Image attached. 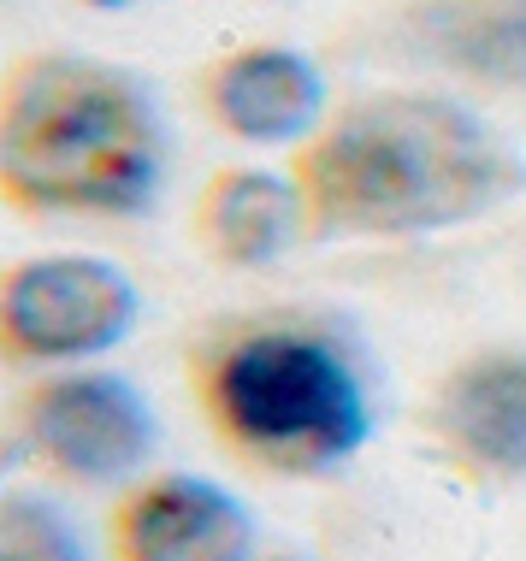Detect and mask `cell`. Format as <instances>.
<instances>
[{
    "label": "cell",
    "mask_w": 526,
    "mask_h": 561,
    "mask_svg": "<svg viewBox=\"0 0 526 561\" xmlns=\"http://www.w3.org/2000/svg\"><path fill=\"white\" fill-rule=\"evenodd\" d=\"M0 561H89V543L59 503L36 491L0 496Z\"/></svg>",
    "instance_id": "obj_11"
},
{
    "label": "cell",
    "mask_w": 526,
    "mask_h": 561,
    "mask_svg": "<svg viewBox=\"0 0 526 561\" xmlns=\"http://www.w3.org/2000/svg\"><path fill=\"white\" fill-rule=\"evenodd\" d=\"M195 397L237 461L320 479L373 437V378L343 331L302 313H254L195 348Z\"/></svg>",
    "instance_id": "obj_3"
},
{
    "label": "cell",
    "mask_w": 526,
    "mask_h": 561,
    "mask_svg": "<svg viewBox=\"0 0 526 561\" xmlns=\"http://www.w3.org/2000/svg\"><path fill=\"white\" fill-rule=\"evenodd\" d=\"M266 561H302V556H266Z\"/></svg>",
    "instance_id": "obj_13"
},
{
    "label": "cell",
    "mask_w": 526,
    "mask_h": 561,
    "mask_svg": "<svg viewBox=\"0 0 526 561\" xmlns=\"http://www.w3.org/2000/svg\"><path fill=\"white\" fill-rule=\"evenodd\" d=\"M142 296L101 254H30L0 278V348L12 367H89L130 337Z\"/></svg>",
    "instance_id": "obj_4"
},
{
    "label": "cell",
    "mask_w": 526,
    "mask_h": 561,
    "mask_svg": "<svg viewBox=\"0 0 526 561\" xmlns=\"http://www.w3.org/2000/svg\"><path fill=\"white\" fill-rule=\"evenodd\" d=\"M290 178L320 237H432L515 202L526 165L473 101L379 89L325 118Z\"/></svg>",
    "instance_id": "obj_1"
},
{
    "label": "cell",
    "mask_w": 526,
    "mask_h": 561,
    "mask_svg": "<svg viewBox=\"0 0 526 561\" xmlns=\"http://www.w3.org/2000/svg\"><path fill=\"white\" fill-rule=\"evenodd\" d=\"M89 7H125V0H89Z\"/></svg>",
    "instance_id": "obj_12"
},
{
    "label": "cell",
    "mask_w": 526,
    "mask_h": 561,
    "mask_svg": "<svg viewBox=\"0 0 526 561\" xmlns=\"http://www.w3.org/2000/svg\"><path fill=\"white\" fill-rule=\"evenodd\" d=\"M190 231L207 261L231 272H261L308 237V207L290 172L266 165H219L190 207Z\"/></svg>",
    "instance_id": "obj_9"
},
{
    "label": "cell",
    "mask_w": 526,
    "mask_h": 561,
    "mask_svg": "<svg viewBox=\"0 0 526 561\" xmlns=\"http://www.w3.org/2000/svg\"><path fill=\"white\" fill-rule=\"evenodd\" d=\"M195 89H202L207 118L249 148H302L332 118L320 66L284 42H249V48L207 59Z\"/></svg>",
    "instance_id": "obj_6"
},
{
    "label": "cell",
    "mask_w": 526,
    "mask_h": 561,
    "mask_svg": "<svg viewBox=\"0 0 526 561\" xmlns=\"http://www.w3.org/2000/svg\"><path fill=\"white\" fill-rule=\"evenodd\" d=\"M167 178V125L130 71L30 54L0 95V190L19 214L130 219Z\"/></svg>",
    "instance_id": "obj_2"
},
{
    "label": "cell",
    "mask_w": 526,
    "mask_h": 561,
    "mask_svg": "<svg viewBox=\"0 0 526 561\" xmlns=\"http://www.w3.org/2000/svg\"><path fill=\"white\" fill-rule=\"evenodd\" d=\"M19 437L54 479L107 491L148 467L160 444L155 402L125 373L59 367L19 397Z\"/></svg>",
    "instance_id": "obj_5"
},
{
    "label": "cell",
    "mask_w": 526,
    "mask_h": 561,
    "mask_svg": "<svg viewBox=\"0 0 526 561\" xmlns=\"http://www.w3.org/2000/svg\"><path fill=\"white\" fill-rule=\"evenodd\" d=\"M426 426L456 467L479 479H526V348H473L438 378Z\"/></svg>",
    "instance_id": "obj_7"
},
{
    "label": "cell",
    "mask_w": 526,
    "mask_h": 561,
    "mask_svg": "<svg viewBox=\"0 0 526 561\" xmlns=\"http://www.w3.org/2000/svg\"><path fill=\"white\" fill-rule=\"evenodd\" d=\"M397 36L449 78L526 95V0H414L397 19Z\"/></svg>",
    "instance_id": "obj_10"
},
{
    "label": "cell",
    "mask_w": 526,
    "mask_h": 561,
    "mask_svg": "<svg viewBox=\"0 0 526 561\" xmlns=\"http://www.w3.org/2000/svg\"><path fill=\"white\" fill-rule=\"evenodd\" d=\"M118 561H254V514L202 473L142 479L113 514Z\"/></svg>",
    "instance_id": "obj_8"
}]
</instances>
